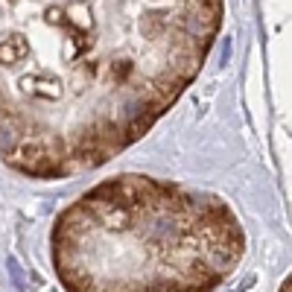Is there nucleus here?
Segmentation results:
<instances>
[{"instance_id":"obj_3","label":"nucleus","mask_w":292,"mask_h":292,"mask_svg":"<svg viewBox=\"0 0 292 292\" xmlns=\"http://www.w3.org/2000/svg\"><path fill=\"white\" fill-rule=\"evenodd\" d=\"M278 292H292V272L287 275V281L281 284V290H278Z\"/></svg>"},{"instance_id":"obj_1","label":"nucleus","mask_w":292,"mask_h":292,"mask_svg":"<svg viewBox=\"0 0 292 292\" xmlns=\"http://www.w3.org/2000/svg\"><path fill=\"white\" fill-rule=\"evenodd\" d=\"M225 0H0V161L82 175L140 140L193 85Z\"/></svg>"},{"instance_id":"obj_2","label":"nucleus","mask_w":292,"mask_h":292,"mask_svg":"<svg viewBox=\"0 0 292 292\" xmlns=\"http://www.w3.org/2000/svg\"><path fill=\"white\" fill-rule=\"evenodd\" d=\"M243 252L225 199L140 173L94 184L50 231L64 292H216Z\"/></svg>"}]
</instances>
